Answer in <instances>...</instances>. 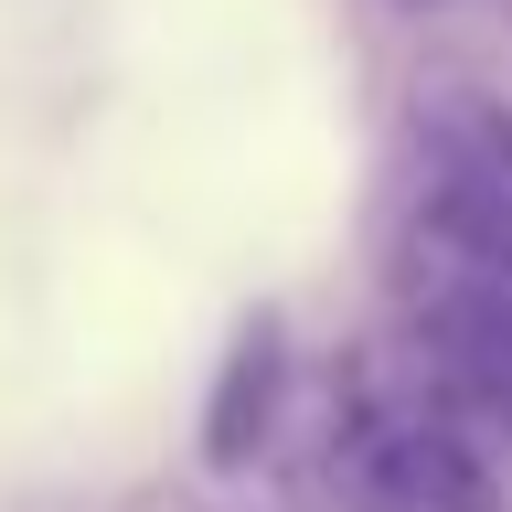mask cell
Masks as SVG:
<instances>
[{
    "instance_id": "6da1fadb",
    "label": "cell",
    "mask_w": 512,
    "mask_h": 512,
    "mask_svg": "<svg viewBox=\"0 0 512 512\" xmlns=\"http://www.w3.org/2000/svg\"><path fill=\"white\" fill-rule=\"evenodd\" d=\"M331 502L342 512H502V480L448 416L363 406L331 438Z\"/></svg>"
},
{
    "instance_id": "3957f363",
    "label": "cell",
    "mask_w": 512,
    "mask_h": 512,
    "mask_svg": "<svg viewBox=\"0 0 512 512\" xmlns=\"http://www.w3.org/2000/svg\"><path fill=\"white\" fill-rule=\"evenodd\" d=\"M278 406H288V320L246 310L224 363H214V395H203V470L246 480L267 459V438H278Z\"/></svg>"
},
{
    "instance_id": "7a4b0ae2",
    "label": "cell",
    "mask_w": 512,
    "mask_h": 512,
    "mask_svg": "<svg viewBox=\"0 0 512 512\" xmlns=\"http://www.w3.org/2000/svg\"><path fill=\"white\" fill-rule=\"evenodd\" d=\"M416 160H427V192L459 203L470 224H491L512 246V96L491 86H427L416 96Z\"/></svg>"
},
{
    "instance_id": "5b68a950",
    "label": "cell",
    "mask_w": 512,
    "mask_h": 512,
    "mask_svg": "<svg viewBox=\"0 0 512 512\" xmlns=\"http://www.w3.org/2000/svg\"><path fill=\"white\" fill-rule=\"evenodd\" d=\"M395 11H438V0H395Z\"/></svg>"
},
{
    "instance_id": "277c9868",
    "label": "cell",
    "mask_w": 512,
    "mask_h": 512,
    "mask_svg": "<svg viewBox=\"0 0 512 512\" xmlns=\"http://www.w3.org/2000/svg\"><path fill=\"white\" fill-rule=\"evenodd\" d=\"M427 374L448 384V395H470L480 416H502L512 427V288L502 299H480L470 320H448V331H427Z\"/></svg>"
}]
</instances>
